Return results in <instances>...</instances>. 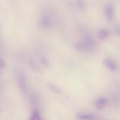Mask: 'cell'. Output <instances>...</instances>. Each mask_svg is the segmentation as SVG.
Segmentation results:
<instances>
[{
	"label": "cell",
	"instance_id": "cell-1",
	"mask_svg": "<svg viewBox=\"0 0 120 120\" xmlns=\"http://www.w3.org/2000/svg\"><path fill=\"white\" fill-rule=\"evenodd\" d=\"M75 48L78 50L91 52L96 48V43L93 39L91 38H87L83 42L76 43Z\"/></svg>",
	"mask_w": 120,
	"mask_h": 120
},
{
	"label": "cell",
	"instance_id": "cell-2",
	"mask_svg": "<svg viewBox=\"0 0 120 120\" xmlns=\"http://www.w3.org/2000/svg\"><path fill=\"white\" fill-rule=\"evenodd\" d=\"M26 77L24 73L22 71H19L17 73L16 79H17L19 89L21 91L25 93L26 89Z\"/></svg>",
	"mask_w": 120,
	"mask_h": 120
},
{
	"label": "cell",
	"instance_id": "cell-3",
	"mask_svg": "<svg viewBox=\"0 0 120 120\" xmlns=\"http://www.w3.org/2000/svg\"><path fill=\"white\" fill-rule=\"evenodd\" d=\"M52 24L51 18L47 15H43L40 19L39 25L40 27L43 29H49Z\"/></svg>",
	"mask_w": 120,
	"mask_h": 120
},
{
	"label": "cell",
	"instance_id": "cell-4",
	"mask_svg": "<svg viewBox=\"0 0 120 120\" xmlns=\"http://www.w3.org/2000/svg\"><path fill=\"white\" fill-rule=\"evenodd\" d=\"M104 12L107 19L109 22H111L114 19V8L113 5L112 4H109L107 5L104 9Z\"/></svg>",
	"mask_w": 120,
	"mask_h": 120
},
{
	"label": "cell",
	"instance_id": "cell-5",
	"mask_svg": "<svg viewBox=\"0 0 120 120\" xmlns=\"http://www.w3.org/2000/svg\"><path fill=\"white\" fill-rule=\"evenodd\" d=\"M109 100L107 98L104 97H100L96 100L94 101V106L98 110H102L107 105Z\"/></svg>",
	"mask_w": 120,
	"mask_h": 120
},
{
	"label": "cell",
	"instance_id": "cell-6",
	"mask_svg": "<svg viewBox=\"0 0 120 120\" xmlns=\"http://www.w3.org/2000/svg\"><path fill=\"white\" fill-rule=\"evenodd\" d=\"M103 64L110 71H116L117 70V65L116 62L110 58H105L103 60Z\"/></svg>",
	"mask_w": 120,
	"mask_h": 120
},
{
	"label": "cell",
	"instance_id": "cell-7",
	"mask_svg": "<svg viewBox=\"0 0 120 120\" xmlns=\"http://www.w3.org/2000/svg\"><path fill=\"white\" fill-rule=\"evenodd\" d=\"M76 117L79 119L81 120H95L96 117L94 115L89 113H85V112H79L77 114Z\"/></svg>",
	"mask_w": 120,
	"mask_h": 120
},
{
	"label": "cell",
	"instance_id": "cell-8",
	"mask_svg": "<svg viewBox=\"0 0 120 120\" xmlns=\"http://www.w3.org/2000/svg\"><path fill=\"white\" fill-rule=\"evenodd\" d=\"M109 34H109V32L107 29H101L98 30L97 35H98V37L99 39H106L107 38L109 37Z\"/></svg>",
	"mask_w": 120,
	"mask_h": 120
},
{
	"label": "cell",
	"instance_id": "cell-9",
	"mask_svg": "<svg viewBox=\"0 0 120 120\" xmlns=\"http://www.w3.org/2000/svg\"><path fill=\"white\" fill-rule=\"evenodd\" d=\"M30 120H42L41 113L38 110H35L32 112L31 116H30Z\"/></svg>",
	"mask_w": 120,
	"mask_h": 120
},
{
	"label": "cell",
	"instance_id": "cell-10",
	"mask_svg": "<svg viewBox=\"0 0 120 120\" xmlns=\"http://www.w3.org/2000/svg\"><path fill=\"white\" fill-rule=\"evenodd\" d=\"M48 87H49L52 91H53L54 93H57V94L61 93V90H60L57 86L54 85V84H51V83H49V84H48Z\"/></svg>",
	"mask_w": 120,
	"mask_h": 120
},
{
	"label": "cell",
	"instance_id": "cell-11",
	"mask_svg": "<svg viewBox=\"0 0 120 120\" xmlns=\"http://www.w3.org/2000/svg\"><path fill=\"white\" fill-rule=\"evenodd\" d=\"M76 4H77V7L81 10H83L85 8L86 4L84 0H77L76 1Z\"/></svg>",
	"mask_w": 120,
	"mask_h": 120
},
{
	"label": "cell",
	"instance_id": "cell-12",
	"mask_svg": "<svg viewBox=\"0 0 120 120\" xmlns=\"http://www.w3.org/2000/svg\"><path fill=\"white\" fill-rule=\"evenodd\" d=\"M6 66L5 62L1 58H0V69H4Z\"/></svg>",
	"mask_w": 120,
	"mask_h": 120
},
{
	"label": "cell",
	"instance_id": "cell-13",
	"mask_svg": "<svg viewBox=\"0 0 120 120\" xmlns=\"http://www.w3.org/2000/svg\"><path fill=\"white\" fill-rule=\"evenodd\" d=\"M42 61H43V63H44L45 64H48V61L46 60V59H44V58H43L42 59Z\"/></svg>",
	"mask_w": 120,
	"mask_h": 120
}]
</instances>
